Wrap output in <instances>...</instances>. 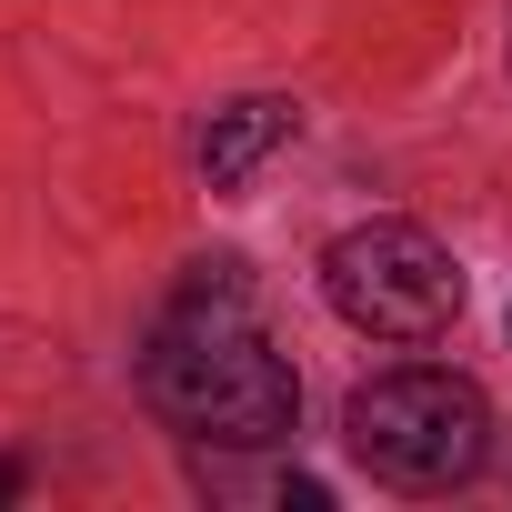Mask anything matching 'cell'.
I'll return each mask as SVG.
<instances>
[{
	"mask_svg": "<svg viewBox=\"0 0 512 512\" xmlns=\"http://www.w3.org/2000/svg\"><path fill=\"white\" fill-rule=\"evenodd\" d=\"M342 442H352V462H362L372 482H392V492H452V482H472L482 452H492V402H482L462 372L412 362V372H382V382L352 392Z\"/></svg>",
	"mask_w": 512,
	"mask_h": 512,
	"instance_id": "2",
	"label": "cell"
},
{
	"mask_svg": "<svg viewBox=\"0 0 512 512\" xmlns=\"http://www.w3.org/2000/svg\"><path fill=\"white\" fill-rule=\"evenodd\" d=\"M11 492H21V462H0V502H11Z\"/></svg>",
	"mask_w": 512,
	"mask_h": 512,
	"instance_id": "5",
	"label": "cell"
},
{
	"mask_svg": "<svg viewBox=\"0 0 512 512\" xmlns=\"http://www.w3.org/2000/svg\"><path fill=\"white\" fill-rule=\"evenodd\" d=\"M292 131H302L292 101H231V111H211V131H201V171H211V191H241Z\"/></svg>",
	"mask_w": 512,
	"mask_h": 512,
	"instance_id": "4",
	"label": "cell"
},
{
	"mask_svg": "<svg viewBox=\"0 0 512 512\" xmlns=\"http://www.w3.org/2000/svg\"><path fill=\"white\" fill-rule=\"evenodd\" d=\"M141 382H151V412H161V422H181L191 442H221V452H262V442H282L292 412H302V382H292V362L262 342V322H251L241 302H211V292H191V302L151 332Z\"/></svg>",
	"mask_w": 512,
	"mask_h": 512,
	"instance_id": "1",
	"label": "cell"
},
{
	"mask_svg": "<svg viewBox=\"0 0 512 512\" xmlns=\"http://www.w3.org/2000/svg\"><path fill=\"white\" fill-rule=\"evenodd\" d=\"M322 292L372 342H442L462 312V272L422 221H362L322 251Z\"/></svg>",
	"mask_w": 512,
	"mask_h": 512,
	"instance_id": "3",
	"label": "cell"
}]
</instances>
